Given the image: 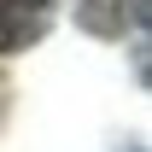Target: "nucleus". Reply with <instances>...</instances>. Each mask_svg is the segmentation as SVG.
<instances>
[{"instance_id":"1","label":"nucleus","mask_w":152,"mask_h":152,"mask_svg":"<svg viewBox=\"0 0 152 152\" xmlns=\"http://www.w3.org/2000/svg\"><path fill=\"white\" fill-rule=\"evenodd\" d=\"M47 35V0H0V53H23Z\"/></svg>"}]
</instances>
